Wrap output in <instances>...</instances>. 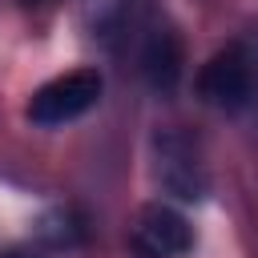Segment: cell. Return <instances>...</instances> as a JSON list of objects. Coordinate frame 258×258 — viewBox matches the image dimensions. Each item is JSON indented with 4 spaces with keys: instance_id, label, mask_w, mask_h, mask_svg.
Segmentation results:
<instances>
[{
    "instance_id": "6da1fadb",
    "label": "cell",
    "mask_w": 258,
    "mask_h": 258,
    "mask_svg": "<svg viewBox=\"0 0 258 258\" xmlns=\"http://www.w3.org/2000/svg\"><path fill=\"white\" fill-rule=\"evenodd\" d=\"M101 73L97 69H73V73H60L52 77L48 85H40L28 101V117L36 125H64V121H77L85 117L97 101H101Z\"/></svg>"
},
{
    "instance_id": "7a4b0ae2",
    "label": "cell",
    "mask_w": 258,
    "mask_h": 258,
    "mask_svg": "<svg viewBox=\"0 0 258 258\" xmlns=\"http://www.w3.org/2000/svg\"><path fill=\"white\" fill-rule=\"evenodd\" d=\"M189 246H194V230L173 206L149 202L137 210V218L129 226V254L133 258H185Z\"/></svg>"
},
{
    "instance_id": "3957f363",
    "label": "cell",
    "mask_w": 258,
    "mask_h": 258,
    "mask_svg": "<svg viewBox=\"0 0 258 258\" xmlns=\"http://www.w3.org/2000/svg\"><path fill=\"white\" fill-rule=\"evenodd\" d=\"M198 93L214 109H226V113L246 109L250 97H254V64H250V56L238 44L214 52L198 73Z\"/></svg>"
},
{
    "instance_id": "277c9868",
    "label": "cell",
    "mask_w": 258,
    "mask_h": 258,
    "mask_svg": "<svg viewBox=\"0 0 258 258\" xmlns=\"http://www.w3.org/2000/svg\"><path fill=\"white\" fill-rule=\"evenodd\" d=\"M157 181L185 202L206 198V169L181 133H157Z\"/></svg>"
},
{
    "instance_id": "5b68a950",
    "label": "cell",
    "mask_w": 258,
    "mask_h": 258,
    "mask_svg": "<svg viewBox=\"0 0 258 258\" xmlns=\"http://www.w3.org/2000/svg\"><path fill=\"white\" fill-rule=\"evenodd\" d=\"M137 60H141L145 81L153 89H165L169 93L177 85V77H181V40H177V32L165 28V24H153L145 32V40H141Z\"/></svg>"
},
{
    "instance_id": "8992f818",
    "label": "cell",
    "mask_w": 258,
    "mask_h": 258,
    "mask_svg": "<svg viewBox=\"0 0 258 258\" xmlns=\"http://www.w3.org/2000/svg\"><path fill=\"white\" fill-rule=\"evenodd\" d=\"M0 258H44L40 250H28V246H12V250H4Z\"/></svg>"
}]
</instances>
